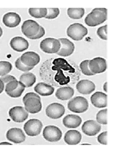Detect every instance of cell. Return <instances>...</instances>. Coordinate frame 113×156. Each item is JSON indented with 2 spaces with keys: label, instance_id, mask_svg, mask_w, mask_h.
<instances>
[{
  "label": "cell",
  "instance_id": "obj_1",
  "mask_svg": "<svg viewBox=\"0 0 113 156\" xmlns=\"http://www.w3.org/2000/svg\"><path fill=\"white\" fill-rule=\"evenodd\" d=\"M107 9L97 8L92 11L85 18L86 24L89 27H96L107 20Z\"/></svg>",
  "mask_w": 113,
  "mask_h": 156
},
{
  "label": "cell",
  "instance_id": "obj_2",
  "mask_svg": "<svg viewBox=\"0 0 113 156\" xmlns=\"http://www.w3.org/2000/svg\"><path fill=\"white\" fill-rule=\"evenodd\" d=\"M67 107L70 111L76 113H82L87 111L89 104L86 98L77 96L68 102Z\"/></svg>",
  "mask_w": 113,
  "mask_h": 156
},
{
  "label": "cell",
  "instance_id": "obj_3",
  "mask_svg": "<svg viewBox=\"0 0 113 156\" xmlns=\"http://www.w3.org/2000/svg\"><path fill=\"white\" fill-rule=\"evenodd\" d=\"M87 34V29L80 23L72 24L67 29L68 36L75 41L81 40Z\"/></svg>",
  "mask_w": 113,
  "mask_h": 156
},
{
  "label": "cell",
  "instance_id": "obj_4",
  "mask_svg": "<svg viewBox=\"0 0 113 156\" xmlns=\"http://www.w3.org/2000/svg\"><path fill=\"white\" fill-rule=\"evenodd\" d=\"M40 49L45 53L49 54L57 53L61 48L59 40L54 38H46L40 44Z\"/></svg>",
  "mask_w": 113,
  "mask_h": 156
},
{
  "label": "cell",
  "instance_id": "obj_5",
  "mask_svg": "<svg viewBox=\"0 0 113 156\" xmlns=\"http://www.w3.org/2000/svg\"><path fill=\"white\" fill-rule=\"evenodd\" d=\"M40 25L33 20H27L23 23L21 30L22 33L29 39H31L39 31Z\"/></svg>",
  "mask_w": 113,
  "mask_h": 156
},
{
  "label": "cell",
  "instance_id": "obj_6",
  "mask_svg": "<svg viewBox=\"0 0 113 156\" xmlns=\"http://www.w3.org/2000/svg\"><path fill=\"white\" fill-rule=\"evenodd\" d=\"M62 131L56 126H46L42 133L44 138L49 142H57L62 137Z\"/></svg>",
  "mask_w": 113,
  "mask_h": 156
},
{
  "label": "cell",
  "instance_id": "obj_7",
  "mask_svg": "<svg viewBox=\"0 0 113 156\" xmlns=\"http://www.w3.org/2000/svg\"><path fill=\"white\" fill-rule=\"evenodd\" d=\"M42 124L39 119H32L28 120L24 125V130L29 136L39 135L42 130Z\"/></svg>",
  "mask_w": 113,
  "mask_h": 156
},
{
  "label": "cell",
  "instance_id": "obj_8",
  "mask_svg": "<svg viewBox=\"0 0 113 156\" xmlns=\"http://www.w3.org/2000/svg\"><path fill=\"white\" fill-rule=\"evenodd\" d=\"M26 111L31 114H36L41 111L42 105L40 98L31 97L23 101Z\"/></svg>",
  "mask_w": 113,
  "mask_h": 156
},
{
  "label": "cell",
  "instance_id": "obj_9",
  "mask_svg": "<svg viewBox=\"0 0 113 156\" xmlns=\"http://www.w3.org/2000/svg\"><path fill=\"white\" fill-rule=\"evenodd\" d=\"M88 67L94 74L104 72L107 68V61L104 58L97 57L89 61Z\"/></svg>",
  "mask_w": 113,
  "mask_h": 156
},
{
  "label": "cell",
  "instance_id": "obj_10",
  "mask_svg": "<svg viewBox=\"0 0 113 156\" xmlns=\"http://www.w3.org/2000/svg\"><path fill=\"white\" fill-rule=\"evenodd\" d=\"M9 115L16 123H22L28 118V112L21 106H16L10 109Z\"/></svg>",
  "mask_w": 113,
  "mask_h": 156
},
{
  "label": "cell",
  "instance_id": "obj_11",
  "mask_svg": "<svg viewBox=\"0 0 113 156\" xmlns=\"http://www.w3.org/2000/svg\"><path fill=\"white\" fill-rule=\"evenodd\" d=\"M64 106L58 103H51L46 108V114L51 119H59L65 113Z\"/></svg>",
  "mask_w": 113,
  "mask_h": 156
},
{
  "label": "cell",
  "instance_id": "obj_12",
  "mask_svg": "<svg viewBox=\"0 0 113 156\" xmlns=\"http://www.w3.org/2000/svg\"><path fill=\"white\" fill-rule=\"evenodd\" d=\"M101 130V126L96 121L87 120L82 125V130L87 136H93L99 133Z\"/></svg>",
  "mask_w": 113,
  "mask_h": 156
},
{
  "label": "cell",
  "instance_id": "obj_13",
  "mask_svg": "<svg viewBox=\"0 0 113 156\" xmlns=\"http://www.w3.org/2000/svg\"><path fill=\"white\" fill-rule=\"evenodd\" d=\"M59 40L61 44V48L59 51L57 53L58 55L68 57L74 53L75 45L73 42L66 38H61Z\"/></svg>",
  "mask_w": 113,
  "mask_h": 156
},
{
  "label": "cell",
  "instance_id": "obj_14",
  "mask_svg": "<svg viewBox=\"0 0 113 156\" xmlns=\"http://www.w3.org/2000/svg\"><path fill=\"white\" fill-rule=\"evenodd\" d=\"M6 137L9 141L14 144H20L26 140L25 134L22 129L20 128L10 129L7 132Z\"/></svg>",
  "mask_w": 113,
  "mask_h": 156
},
{
  "label": "cell",
  "instance_id": "obj_15",
  "mask_svg": "<svg viewBox=\"0 0 113 156\" xmlns=\"http://www.w3.org/2000/svg\"><path fill=\"white\" fill-rule=\"evenodd\" d=\"M20 58L23 64L30 67H35L40 61L39 55L32 51L23 53Z\"/></svg>",
  "mask_w": 113,
  "mask_h": 156
},
{
  "label": "cell",
  "instance_id": "obj_16",
  "mask_svg": "<svg viewBox=\"0 0 113 156\" xmlns=\"http://www.w3.org/2000/svg\"><path fill=\"white\" fill-rule=\"evenodd\" d=\"M10 46L13 50L21 52L28 48L29 43L26 39L22 37L17 36L12 39L10 41Z\"/></svg>",
  "mask_w": 113,
  "mask_h": 156
},
{
  "label": "cell",
  "instance_id": "obj_17",
  "mask_svg": "<svg viewBox=\"0 0 113 156\" xmlns=\"http://www.w3.org/2000/svg\"><path fill=\"white\" fill-rule=\"evenodd\" d=\"M3 23L9 28H15L21 22L20 15L15 12H9L4 15L2 19Z\"/></svg>",
  "mask_w": 113,
  "mask_h": 156
},
{
  "label": "cell",
  "instance_id": "obj_18",
  "mask_svg": "<svg viewBox=\"0 0 113 156\" xmlns=\"http://www.w3.org/2000/svg\"><path fill=\"white\" fill-rule=\"evenodd\" d=\"M107 95L102 92H95L90 98L92 105L99 108H104L107 106Z\"/></svg>",
  "mask_w": 113,
  "mask_h": 156
},
{
  "label": "cell",
  "instance_id": "obj_19",
  "mask_svg": "<svg viewBox=\"0 0 113 156\" xmlns=\"http://www.w3.org/2000/svg\"><path fill=\"white\" fill-rule=\"evenodd\" d=\"M76 89L81 94L89 95L95 90L96 85L90 80H82L77 84Z\"/></svg>",
  "mask_w": 113,
  "mask_h": 156
},
{
  "label": "cell",
  "instance_id": "obj_20",
  "mask_svg": "<svg viewBox=\"0 0 113 156\" xmlns=\"http://www.w3.org/2000/svg\"><path fill=\"white\" fill-rule=\"evenodd\" d=\"M82 135L77 130H68L64 136V141L68 145H76L81 141Z\"/></svg>",
  "mask_w": 113,
  "mask_h": 156
},
{
  "label": "cell",
  "instance_id": "obj_21",
  "mask_svg": "<svg viewBox=\"0 0 113 156\" xmlns=\"http://www.w3.org/2000/svg\"><path fill=\"white\" fill-rule=\"evenodd\" d=\"M82 119L78 115L69 114L63 119V124L67 128H76L82 123Z\"/></svg>",
  "mask_w": 113,
  "mask_h": 156
},
{
  "label": "cell",
  "instance_id": "obj_22",
  "mask_svg": "<svg viewBox=\"0 0 113 156\" xmlns=\"http://www.w3.org/2000/svg\"><path fill=\"white\" fill-rule=\"evenodd\" d=\"M34 91L42 96H49L54 92V87L45 83H40L34 87Z\"/></svg>",
  "mask_w": 113,
  "mask_h": 156
},
{
  "label": "cell",
  "instance_id": "obj_23",
  "mask_svg": "<svg viewBox=\"0 0 113 156\" xmlns=\"http://www.w3.org/2000/svg\"><path fill=\"white\" fill-rule=\"evenodd\" d=\"M74 95V90L71 87H62L57 90L55 96L60 100H68Z\"/></svg>",
  "mask_w": 113,
  "mask_h": 156
},
{
  "label": "cell",
  "instance_id": "obj_24",
  "mask_svg": "<svg viewBox=\"0 0 113 156\" xmlns=\"http://www.w3.org/2000/svg\"><path fill=\"white\" fill-rule=\"evenodd\" d=\"M35 75L31 73H26L20 76V81L26 87H31L36 82Z\"/></svg>",
  "mask_w": 113,
  "mask_h": 156
},
{
  "label": "cell",
  "instance_id": "obj_25",
  "mask_svg": "<svg viewBox=\"0 0 113 156\" xmlns=\"http://www.w3.org/2000/svg\"><path fill=\"white\" fill-rule=\"evenodd\" d=\"M85 9L82 8L79 9H68L67 14L68 17L73 20H79L83 17L85 14Z\"/></svg>",
  "mask_w": 113,
  "mask_h": 156
},
{
  "label": "cell",
  "instance_id": "obj_26",
  "mask_svg": "<svg viewBox=\"0 0 113 156\" xmlns=\"http://www.w3.org/2000/svg\"><path fill=\"white\" fill-rule=\"evenodd\" d=\"M29 13L35 18H45L47 14V9H29Z\"/></svg>",
  "mask_w": 113,
  "mask_h": 156
},
{
  "label": "cell",
  "instance_id": "obj_27",
  "mask_svg": "<svg viewBox=\"0 0 113 156\" xmlns=\"http://www.w3.org/2000/svg\"><path fill=\"white\" fill-rule=\"evenodd\" d=\"M12 69L11 63L7 61H0V76L7 75Z\"/></svg>",
  "mask_w": 113,
  "mask_h": 156
},
{
  "label": "cell",
  "instance_id": "obj_28",
  "mask_svg": "<svg viewBox=\"0 0 113 156\" xmlns=\"http://www.w3.org/2000/svg\"><path fill=\"white\" fill-rule=\"evenodd\" d=\"M107 109H104L101 110L97 114V122L99 124L103 125H107Z\"/></svg>",
  "mask_w": 113,
  "mask_h": 156
},
{
  "label": "cell",
  "instance_id": "obj_29",
  "mask_svg": "<svg viewBox=\"0 0 113 156\" xmlns=\"http://www.w3.org/2000/svg\"><path fill=\"white\" fill-rule=\"evenodd\" d=\"M25 88H26V87L24 86V85L21 82L19 81V85L17 87V89L13 90V91L7 94V95L11 98H20V96L22 94L23 92H24Z\"/></svg>",
  "mask_w": 113,
  "mask_h": 156
},
{
  "label": "cell",
  "instance_id": "obj_30",
  "mask_svg": "<svg viewBox=\"0 0 113 156\" xmlns=\"http://www.w3.org/2000/svg\"><path fill=\"white\" fill-rule=\"evenodd\" d=\"M88 62H89L88 60H85V61L82 62L79 65L80 69L81 70L83 74H85V75H87V76L94 75V74L93 73L91 72V71L88 67Z\"/></svg>",
  "mask_w": 113,
  "mask_h": 156
},
{
  "label": "cell",
  "instance_id": "obj_31",
  "mask_svg": "<svg viewBox=\"0 0 113 156\" xmlns=\"http://www.w3.org/2000/svg\"><path fill=\"white\" fill-rule=\"evenodd\" d=\"M60 10L59 9H48L47 14L45 18L48 20H53L59 16Z\"/></svg>",
  "mask_w": 113,
  "mask_h": 156
},
{
  "label": "cell",
  "instance_id": "obj_32",
  "mask_svg": "<svg viewBox=\"0 0 113 156\" xmlns=\"http://www.w3.org/2000/svg\"><path fill=\"white\" fill-rule=\"evenodd\" d=\"M15 66L18 69L21 70L22 72H27L31 70V69H33V68H34V67H28L26 65H24L21 61L20 57L17 58V60L16 61Z\"/></svg>",
  "mask_w": 113,
  "mask_h": 156
},
{
  "label": "cell",
  "instance_id": "obj_33",
  "mask_svg": "<svg viewBox=\"0 0 113 156\" xmlns=\"http://www.w3.org/2000/svg\"><path fill=\"white\" fill-rule=\"evenodd\" d=\"M107 29L108 25H105L98 28V29L97 31V35H98L100 39L103 40H108Z\"/></svg>",
  "mask_w": 113,
  "mask_h": 156
},
{
  "label": "cell",
  "instance_id": "obj_34",
  "mask_svg": "<svg viewBox=\"0 0 113 156\" xmlns=\"http://www.w3.org/2000/svg\"><path fill=\"white\" fill-rule=\"evenodd\" d=\"M18 85H19V81L17 80L10 81L7 84H6V87H5V91L6 94H7L9 92L13 91L14 90L16 89Z\"/></svg>",
  "mask_w": 113,
  "mask_h": 156
},
{
  "label": "cell",
  "instance_id": "obj_35",
  "mask_svg": "<svg viewBox=\"0 0 113 156\" xmlns=\"http://www.w3.org/2000/svg\"><path fill=\"white\" fill-rule=\"evenodd\" d=\"M107 131L103 132L98 136V138H97L98 141L102 145H107Z\"/></svg>",
  "mask_w": 113,
  "mask_h": 156
},
{
  "label": "cell",
  "instance_id": "obj_36",
  "mask_svg": "<svg viewBox=\"0 0 113 156\" xmlns=\"http://www.w3.org/2000/svg\"><path fill=\"white\" fill-rule=\"evenodd\" d=\"M1 80L3 82L4 84H7L10 81H13V80H16L17 79L15 78L13 76L10 75H6L2 76V77L0 78Z\"/></svg>",
  "mask_w": 113,
  "mask_h": 156
},
{
  "label": "cell",
  "instance_id": "obj_37",
  "mask_svg": "<svg viewBox=\"0 0 113 156\" xmlns=\"http://www.w3.org/2000/svg\"><path fill=\"white\" fill-rule=\"evenodd\" d=\"M45 31L44 30V29L42 28V27H40L39 33L37 34L35 36L31 37V40H36V39H40L41 37H42V36H44V35H45Z\"/></svg>",
  "mask_w": 113,
  "mask_h": 156
},
{
  "label": "cell",
  "instance_id": "obj_38",
  "mask_svg": "<svg viewBox=\"0 0 113 156\" xmlns=\"http://www.w3.org/2000/svg\"><path fill=\"white\" fill-rule=\"evenodd\" d=\"M31 97H35V98H40L39 96L38 95H37L35 93H33V92H29V93H28V94H27L24 96V98H23V102L24 101L26 100H27L28 98H31Z\"/></svg>",
  "mask_w": 113,
  "mask_h": 156
},
{
  "label": "cell",
  "instance_id": "obj_39",
  "mask_svg": "<svg viewBox=\"0 0 113 156\" xmlns=\"http://www.w3.org/2000/svg\"><path fill=\"white\" fill-rule=\"evenodd\" d=\"M5 89V84L0 79V94L3 92Z\"/></svg>",
  "mask_w": 113,
  "mask_h": 156
},
{
  "label": "cell",
  "instance_id": "obj_40",
  "mask_svg": "<svg viewBox=\"0 0 113 156\" xmlns=\"http://www.w3.org/2000/svg\"><path fill=\"white\" fill-rule=\"evenodd\" d=\"M107 82H105L104 84V86H103V89L105 92H107Z\"/></svg>",
  "mask_w": 113,
  "mask_h": 156
},
{
  "label": "cell",
  "instance_id": "obj_41",
  "mask_svg": "<svg viewBox=\"0 0 113 156\" xmlns=\"http://www.w3.org/2000/svg\"><path fill=\"white\" fill-rule=\"evenodd\" d=\"M12 145V144H11V143H9V142H1L0 143V145Z\"/></svg>",
  "mask_w": 113,
  "mask_h": 156
},
{
  "label": "cell",
  "instance_id": "obj_42",
  "mask_svg": "<svg viewBox=\"0 0 113 156\" xmlns=\"http://www.w3.org/2000/svg\"><path fill=\"white\" fill-rule=\"evenodd\" d=\"M2 34H3V31H2V28H1V27H0V37L2 36Z\"/></svg>",
  "mask_w": 113,
  "mask_h": 156
}]
</instances>
